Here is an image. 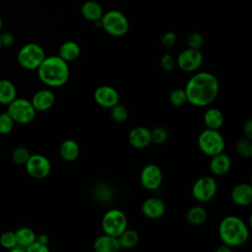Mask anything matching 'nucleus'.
Instances as JSON below:
<instances>
[{
	"label": "nucleus",
	"instance_id": "nucleus-1",
	"mask_svg": "<svg viewBox=\"0 0 252 252\" xmlns=\"http://www.w3.org/2000/svg\"><path fill=\"white\" fill-rule=\"evenodd\" d=\"M184 90L189 103L204 107L216 99L220 87L215 75L210 72H199L189 79Z\"/></svg>",
	"mask_w": 252,
	"mask_h": 252
},
{
	"label": "nucleus",
	"instance_id": "nucleus-2",
	"mask_svg": "<svg viewBox=\"0 0 252 252\" xmlns=\"http://www.w3.org/2000/svg\"><path fill=\"white\" fill-rule=\"evenodd\" d=\"M36 70L39 80L48 87H61L70 76L68 63L58 55L45 57Z\"/></svg>",
	"mask_w": 252,
	"mask_h": 252
},
{
	"label": "nucleus",
	"instance_id": "nucleus-3",
	"mask_svg": "<svg viewBox=\"0 0 252 252\" xmlns=\"http://www.w3.org/2000/svg\"><path fill=\"white\" fill-rule=\"evenodd\" d=\"M219 235L222 243L231 248L243 245L249 236V229L243 220L236 216L223 218L219 225Z\"/></svg>",
	"mask_w": 252,
	"mask_h": 252
},
{
	"label": "nucleus",
	"instance_id": "nucleus-4",
	"mask_svg": "<svg viewBox=\"0 0 252 252\" xmlns=\"http://www.w3.org/2000/svg\"><path fill=\"white\" fill-rule=\"evenodd\" d=\"M99 21L101 28L113 36H123L129 30L127 17L118 10H110L103 13Z\"/></svg>",
	"mask_w": 252,
	"mask_h": 252
},
{
	"label": "nucleus",
	"instance_id": "nucleus-5",
	"mask_svg": "<svg viewBox=\"0 0 252 252\" xmlns=\"http://www.w3.org/2000/svg\"><path fill=\"white\" fill-rule=\"evenodd\" d=\"M224 139L219 130L206 128L198 136V147L207 156H215L223 152Z\"/></svg>",
	"mask_w": 252,
	"mask_h": 252
},
{
	"label": "nucleus",
	"instance_id": "nucleus-6",
	"mask_svg": "<svg viewBox=\"0 0 252 252\" xmlns=\"http://www.w3.org/2000/svg\"><path fill=\"white\" fill-rule=\"evenodd\" d=\"M45 58L43 48L36 43H27L21 47L18 52V63L25 69H37L42 60Z\"/></svg>",
	"mask_w": 252,
	"mask_h": 252
},
{
	"label": "nucleus",
	"instance_id": "nucleus-7",
	"mask_svg": "<svg viewBox=\"0 0 252 252\" xmlns=\"http://www.w3.org/2000/svg\"><path fill=\"white\" fill-rule=\"evenodd\" d=\"M7 106V113L16 123L28 124L32 122L35 116L34 107L31 100L26 98H15Z\"/></svg>",
	"mask_w": 252,
	"mask_h": 252
},
{
	"label": "nucleus",
	"instance_id": "nucleus-8",
	"mask_svg": "<svg viewBox=\"0 0 252 252\" xmlns=\"http://www.w3.org/2000/svg\"><path fill=\"white\" fill-rule=\"evenodd\" d=\"M101 224L104 233L118 237L127 228V218L122 211L111 209L103 215Z\"/></svg>",
	"mask_w": 252,
	"mask_h": 252
},
{
	"label": "nucleus",
	"instance_id": "nucleus-9",
	"mask_svg": "<svg viewBox=\"0 0 252 252\" xmlns=\"http://www.w3.org/2000/svg\"><path fill=\"white\" fill-rule=\"evenodd\" d=\"M218 185L214 177L204 175L199 177L192 186V196L199 202H208L212 200L217 193Z\"/></svg>",
	"mask_w": 252,
	"mask_h": 252
},
{
	"label": "nucleus",
	"instance_id": "nucleus-10",
	"mask_svg": "<svg viewBox=\"0 0 252 252\" xmlns=\"http://www.w3.org/2000/svg\"><path fill=\"white\" fill-rule=\"evenodd\" d=\"M176 65L184 72H193L198 70L203 63V54L200 49L187 47L182 50L175 59Z\"/></svg>",
	"mask_w": 252,
	"mask_h": 252
},
{
	"label": "nucleus",
	"instance_id": "nucleus-11",
	"mask_svg": "<svg viewBox=\"0 0 252 252\" xmlns=\"http://www.w3.org/2000/svg\"><path fill=\"white\" fill-rule=\"evenodd\" d=\"M25 165L29 175L35 179H42L46 177L51 169L48 158L39 154L31 155Z\"/></svg>",
	"mask_w": 252,
	"mask_h": 252
},
{
	"label": "nucleus",
	"instance_id": "nucleus-12",
	"mask_svg": "<svg viewBox=\"0 0 252 252\" xmlns=\"http://www.w3.org/2000/svg\"><path fill=\"white\" fill-rule=\"evenodd\" d=\"M140 181L144 188L151 191L158 190L162 181L161 169L155 163L145 165L140 174Z\"/></svg>",
	"mask_w": 252,
	"mask_h": 252
},
{
	"label": "nucleus",
	"instance_id": "nucleus-13",
	"mask_svg": "<svg viewBox=\"0 0 252 252\" xmlns=\"http://www.w3.org/2000/svg\"><path fill=\"white\" fill-rule=\"evenodd\" d=\"M95 102L104 108H110L114 104L119 102V94L118 92L110 86H100L98 87L94 94Z\"/></svg>",
	"mask_w": 252,
	"mask_h": 252
},
{
	"label": "nucleus",
	"instance_id": "nucleus-14",
	"mask_svg": "<svg viewBox=\"0 0 252 252\" xmlns=\"http://www.w3.org/2000/svg\"><path fill=\"white\" fill-rule=\"evenodd\" d=\"M129 144L137 149H143L148 147L151 143V130L144 126H138L133 128L128 134Z\"/></svg>",
	"mask_w": 252,
	"mask_h": 252
},
{
	"label": "nucleus",
	"instance_id": "nucleus-15",
	"mask_svg": "<svg viewBox=\"0 0 252 252\" xmlns=\"http://www.w3.org/2000/svg\"><path fill=\"white\" fill-rule=\"evenodd\" d=\"M31 102L35 111H45L53 106L55 102V95L50 90H39L33 94Z\"/></svg>",
	"mask_w": 252,
	"mask_h": 252
},
{
	"label": "nucleus",
	"instance_id": "nucleus-16",
	"mask_svg": "<svg viewBox=\"0 0 252 252\" xmlns=\"http://www.w3.org/2000/svg\"><path fill=\"white\" fill-rule=\"evenodd\" d=\"M142 213L149 219H158L165 213V204L159 198H148L142 204Z\"/></svg>",
	"mask_w": 252,
	"mask_h": 252
},
{
	"label": "nucleus",
	"instance_id": "nucleus-17",
	"mask_svg": "<svg viewBox=\"0 0 252 252\" xmlns=\"http://www.w3.org/2000/svg\"><path fill=\"white\" fill-rule=\"evenodd\" d=\"M230 196L234 204L248 206L252 202V186L248 183H239L232 188Z\"/></svg>",
	"mask_w": 252,
	"mask_h": 252
},
{
	"label": "nucleus",
	"instance_id": "nucleus-18",
	"mask_svg": "<svg viewBox=\"0 0 252 252\" xmlns=\"http://www.w3.org/2000/svg\"><path fill=\"white\" fill-rule=\"evenodd\" d=\"M231 167V159L229 156L223 152L212 156L210 160V169L215 175H224L226 174Z\"/></svg>",
	"mask_w": 252,
	"mask_h": 252
},
{
	"label": "nucleus",
	"instance_id": "nucleus-19",
	"mask_svg": "<svg viewBox=\"0 0 252 252\" xmlns=\"http://www.w3.org/2000/svg\"><path fill=\"white\" fill-rule=\"evenodd\" d=\"M94 249L96 252H116L121 249V246L118 237L104 233L94 240Z\"/></svg>",
	"mask_w": 252,
	"mask_h": 252
},
{
	"label": "nucleus",
	"instance_id": "nucleus-20",
	"mask_svg": "<svg viewBox=\"0 0 252 252\" xmlns=\"http://www.w3.org/2000/svg\"><path fill=\"white\" fill-rule=\"evenodd\" d=\"M59 154L61 158L66 161H74L78 158L80 154V147L75 140H64L59 148Z\"/></svg>",
	"mask_w": 252,
	"mask_h": 252
},
{
	"label": "nucleus",
	"instance_id": "nucleus-21",
	"mask_svg": "<svg viewBox=\"0 0 252 252\" xmlns=\"http://www.w3.org/2000/svg\"><path fill=\"white\" fill-rule=\"evenodd\" d=\"M81 13L85 19L95 22L100 20L104 12L99 3H97L96 1L90 0V1H86L82 5Z\"/></svg>",
	"mask_w": 252,
	"mask_h": 252
},
{
	"label": "nucleus",
	"instance_id": "nucleus-22",
	"mask_svg": "<svg viewBox=\"0 0 252 252\" xmlns=\"http://www.w3.org/2000/svg\"><path fill=\"white\" fill-rule=\"evenodd\" d=\"M80 53H81V48L79 44L75 41L69 40L62 43L58 51V56L61 57L66 62H70V61L76 60L80 56Z\"/></svg>",
	"mask_w": 252,
	"mask_h": 252
},
{
	"label": "nucleus",
	"instance_id": "nucleus-23",
	"mask_svg": "<svg viewBox=\"0 0 252 252\" xmlns=\"http://www.w3.org/2000/svg\"><path fill=\"white\" fill-rule=\"evenodd\" d=\"M204 123L207 128L219 130L223 124V114L218 108H209L204 114Z\"/></svg>",
	"mask_w": 252,
	"mask_h": 252
},
{
	"label": "nucleus",
	"instance_id": "nucleus-24",
	"mask_svg": "<svg viewBox=\"0 0 252 252\" xmlns=\"http://www.w3.org/2000/svg\"><path fill=\"white\" fill-rule=\"evenodd\" d=\"M16 87L15 85L7 80H0V103L4 105H8L12 100L16 98Z\"/></svg>",
	"mask_w": 252,
	"mask_h": 252
},
{
	"label": "nucleus",
	"instance_id": "nucleus-25",
	"mask_svg": "<svg viewBox=\"0 0 252 252\" xmlns=\"http://www.w3.org/2000/svg\"><path fill=\"white\" fill-rule=\"evenodd\" d=\"M93 197L94 200L100 203H106L113 199L114 192L113 189L105 183H97L92 190Z\"/></svg>",
	"mask_w": 252,
	"mask_h": 252
},
{
	"label": "nucleus",
	"instance_id": "nucleus-26",
	"mask_svg": "<svg viewBox=\"0 0 252 252\" xmlns=\"http://www.w3.org/2000/svg\"><path fill=\"white\" fill-rule=\"evenodd\" d=\"M15 235H16L17 244L24 247L25 249L36 239V235L34 231L32 228L27 226L18 228L15 231Z\"/></svg>",
	"mask_w": 252,
	"mask_h": 252
},
{
	"label": "nucleus",
	"instance_id": "nucleus-27",
	"mask_svg": "<svg viewBox=\"0 0 252 252\" xmlns=\"http://www.w3.org/2000/svg\"><path fill=\"white\" fill-rule=\"evenodd\" d=\"M207 220V211L201 206H194L186 213V220L193 225H200Z\"/></svg>",
	"mask_w": 252,
	"mask_h": 252
},
{
	"label": "nucleus",
	"instance_id": "nucleus-28",
	"mask_svg": "<svg viewBox=\"0 0 252 252\" xmlns=\"http://www.w3.org/2000/svg\"><path fill=\"white\" fill-rule=\"evenodd\" d=\"M118 240L121 248L130 249L135 247L139 242V233L135 229L126 228L119 236Z\"/></svg>",
	"mask_w": 252,
	"mask_h": 252
},
{
	"label": "nucleus",
	"instance_id": "nucleus-29",
	"mask_svg": "<svg viewBox=\"0 0 252 252\" xmlns=\"http://www.w3.org/2000/svg\"><path fill=\"white\" fill-rule=\"evenodd\" d=\"M235 150L239 156L245 158H249L252 156V143L248 138H241L236 142Z\"/></svg>",
	"mask_w": 252,
	"mask_h": 252
},
{
	"label": "nucleus",
	"instance_id": "nucleus-30",
	"mask_svg": "<svg viewBox=\"0 0 252 252\" xmlns=\"http://www.w3.org/2000/svg\"><path fill=\"white\" fill-rule=\"evenodd\" d=\"M110 116L111 118L118 123H122L127 120L128 118V109L123 104H120L119 102L111 106L110 108Z\"/></svg>",
	"mask_w": 252,
	"mask_h": 252
},
{
	"label": "nucleus",
	"instance_id": "nucleus-31",
	"mask_svg": "<svg viewBox=\"0 0 252 252\" xmlns=\"http://www.w3.org/2000/svg\"><path fill=\"white\" fill-rule=\"evenodd\" d=\"M169 101L174 106H182L187 101V95L184 89H175L169 94Z\"/></svg>",
	"mask_w": 252,
	"mask_h": 252
},
{
	"label": "nucleus",
	"instance_id": "nucleus-32",
	"mask_svg": "<svg viewBox=\"0 0 252 252\" xmlns=\"http://www.w3.org/2000/svg\"><path fill=\"white\" fill-rule=\"evenodd\" d=\"M168 137L167 130L161 126H157L151 130V140L152 143L156 145L163 144Z\"/></svg>",
	"mask_w": 252,
	"mask_h": 252
},
{
	"label": "nucleus",
	"instance_id": "nucleus-33",
	"mask_svg": "<svg viewBox=\"0 0 252 252\" xmlns=\"http://www.w3.org/2000/svg\"><path fill=\"white\" fill-rule=\"evenodd\" d=\"M0 244L2 247L11 250L13 247L17 245V240H16V235L15 231H4L0 235Z\"/></svg>",
	"mask_w": 252,
	"mask_h": 252
},
{
	"label": "nucleus",
	"instance_id": "nucleus-34",
	"mask_svg": "<svg viewBox=\"0 0 252 252\" xmlns=\"http://www.w3.org/2000/svg\"><path fill=\"white\" fill-rule=\"evenodd\" d=\"M14 120L6 112L0 114V134H9L14 128Z\"/></svg>",
	"mask_w": 252,
	"mask_h": 252
},
{
	"label": "nucleus",
	"instance_id": "nucleus-35",
	"mask_svg": "<svg viewBox=\"0 0 252 252\" xmlns=\"http://www.w3.org/2000/svg\"><path fill=\"white\" fill-rule=\"evenodd\" d=\"M30 156L29 150L25 147H17L12 153V158L18 164H25Z\"/></svg>",
	"mask_w": 252,
	"mask_h": 252
},
{
	"label": "nucleus",
	"instance_id": "nucleus-36",
	"mask_svg": "<svg viewBox=\"0 0 252 252\" xmlns=\"http://www.w3.org/2000/svg\"><path fill=\"white\" fill-rule=\"evenodd\" d=\"M187 46L193 49H200L204 43V37L200 32H193L188 34L186 39Z\"/></svg>",
	"mask_w": 252,
	"mask_h": 252
},
{
	"label": "nucleus",
	"instance_id": "nucleus-37",
	"mask_svg": "<svg viewBox=\"0 0 252 252\" xmlns=\"http://www.w3.org/2000/svg\"><path fill=\"white\" fill-rule=\"evenodd\" d=\"M176 65L175 59L170 54H163L160 58V66L164 71H171Z\"/></svg>",
	"mask_w": 252,
	"mask_h": 252
},
{
	"label": "nucleus",
	"instance_id": "nucleus-38",
	"mask_svg": "<svg viewBox=\"0 0 252 252\" xmlns=\"http://www.w3.org/2000/svg\"><path fill=\"white\" fill-rule=\"evenodd\" d=\"M176 38H177V37H176L175 32H165V33L161 36L160 42H161V44H162L164 47L170 48V47H172V46L175 44Z\"/></svg>",
	"mask_w": 252,
	"mask_h": 252
},
{
	"label": "nucleus",
	"instance_id": "nucleus-39",
	"mask_svg": "<svg viewBox=\"0 0 252 252\" xmlns=\"http://www.w3.org/2000/svg\"><path fill=\"white\" fill-rule=\"evenodd\" d=\"M27 252H48L49 248L46 244H43L36 239L26 248Z\"/></svg>",
	"mask_w": 252,
	"mask_h": 252
},
{
	"label": "nucleus",
	"instance_id": "nucleus-40",
	"mask_svg": "<svg viewBox=\"0 0 252 252\" xmlns=\"http://www.w3.org/2000/svg\"><path fill=\"white\" fill-rule=\"evenodd\" d=\"M0 41L2 46H11L15 42V36L11 32H3L0 34Z\"/></svg>",
	"mask_w": 252,
	"mask_h": 252
},
{
	"label": "nucleus",
	"instance_id": "nucleus-41",
	"mask_svg": "<svg viewBox=\"0 0 252 252\" xmlns=\"http://www.w3.org/2000/svg\"><path fill=\"white\" fill-rule=\"evenodd\" d=\"M242 131L245 138L252 140V120L251 119H248L246 122H244Z\"/></svg>",
	"mask_w": 252,
	"mask_h": 252
},
{
	"label": "nucleus",
	"instance_id": "nucleus-42",
	"mask_svg": "<svg viewBox=\"0 0 252 252\" xmlns=\"http://www.w3.org/2000/svg\"><path fill=\"white\" fill-rule=\"evenodd\" d=\"M231 250H232V248H231L230 246H228V245L222 243L220 246H219V247L217 248L216 252H231Z\"/></svg>",
	"mask_w": 252,
	"mask_h": 252
},
{
	"label": "nucleus",
	"instance_id": "nucleus-43",
	"mask_svg": "<svg viewBox=\"0 0 252 252\" xmlns=\"http://www.w3.org/2000/svg\"><path fill=\"white\" fill-rule=\"evenodd\" d=\"M36 240L39 241V242H41V243H43V244H46V245H47V243H48V237H47V235H45V234H40V235H38V236L36 237Z\"/></svg>",
	"mask_w": 252,
	"mask_h": 252
},
{
	"label": "nucleus",
	"instance_id": "nucleus-44",
	"mask_svg": "<svg viewBox=\"0 0 252 252\" xmlns=\"http://www.w3.org/2000/svg\"><path fill=\"white\" fill-rule=\"evenodd\" d=\"M2 26H3V21H2V18H1V16H0V31H1V29H2Z\"/></svg>",
	"mask_w": 252,
	"mask_h": 252
},
{
	"label": "nucleus",
	"instance_id": "nucleus-45",
	"mask_svg": "<svg viewBox=\"0 0 252 252\" xmlns=\"http://www.w3.org/2000/svg\"><path fill=\"white\" fill-rule=\"evenodd\" d=\"M1 48H2V44H1V41H0V50H1Z\"/></svg>",
	"mask_w": 252,
	"mask_h": 252
}]
</instances>
